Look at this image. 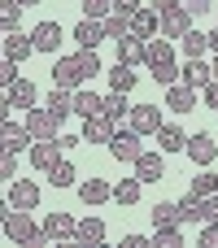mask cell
<instances>
[{"label": "cell", "mask_w": 218, "mask_h": 248, "mask_svg": "<svg viewBox=\"0 0 218 248\" xmlns=\"http://www.w3.org/2000/svg\"><path fill=\"white\" fill-rule=\"evenodd\" d=\"M153 244L157 248H184V227H153Z\"/></svg>", "instance_id": "obj_35"}, {"label": "cell", "mask_w": 218, "mask_h": 248, "mask_svg": "<svg viewBox=\"0 0 218 248\" xmlns=\"http://www.w3.org/2000/svg\"><path fill=\"white\" fill-rule=\"evenodd\" d=\"M135 83H140V74H135V65H127V61H118V65L109 70V87H114V92H131Z\"/></svg>", "instance_id": "obj_27"}, {"label": "cell", "mask_w": 218, "mask_h": 248, "mask_svg": "<svg viewBox=\"0 0 218 248\" xmlns=\"http://www.w3.org/2000/svg\"><path fill=\"white\" fill-rule=\"evenodd\" d=\"M31 39H35V52H57L66 35H61V26H57V22H39V26L31 31Z\"/></svg>", "instance_id": "obj_12"}, {"label": "cell", "mask_w": 218, "mask_h": 248, "mask_svg": "<svg viewBox=\"0 0 218 248\" xmlns=\"http://www.w3.org/2000/svg\"><path fill=\"white\" fill-rule=\"evenodd\" d=\"M188 31H192V13H188L184 4L170 9V13H162V35H166V39H184Z\"/></svg>", "instance_id": "obj_10"}, {"label": "cell", "mask_w": 218, "mask_h": 248, "mask_svg": "<svg viewBox=\"0 0 218 248\" xmlns=\"http://www.w3.org/2000/svg\"><path fill=\"white\" fill-rule=\"evenodd\" d=\"M201 96H205V105H210V109H218V78L205 87V92H201Z\"/></svg>", "instance_id": "obj_48"}, {"label": "cell", "mask_w": 218, "mask_h": 248, "mask_svg": "<svg viewBox=\"0 0 218 248\" xmlns=\"http://www.w3.org/2000/svg\"><path fill=\"white\" fill-rule=\"evenodd\" d=\"M192 192H197V196H210V192H218V170L201 166V174L192 179Z\"/></svg>", "instance_id": "obj_37"}, {"label": "cell", "mask_w": 218, "mask_h": 248, "mask_svg": "<svg viewBox=\"0 0 218 248\" xmlns=\"http://www.w3.org/2000/svg\"><path fill=\"white\" fill-rule=\"evenodd\" d=\"M17 22H22V0H0V26H4V35H13Z\"/></svg>", "instance_id": "obj_34"}, {"label": "cell", "mask_w": 218, "mask_h": 248, "mask_svg": "<svg viewBox=\"0 0 218 248\" xmlns=\"http://www.w3.org/2000/svg\"><path fill=\"white\" fill-rule=\"evenodd\" d=\"M0 83H4V87H13V83H17V61H9V57L0 61Z\"/></svg>", "instance_id": "obj_44"}, {"label": "cell", "mask_w": 218, "mask_h": 248, "mask_svg": "<svg viewBox=\"0 0 218 248\" xmlns=\"http://www.w3.org/2000/svg\"><path fill=\"white\" fill-rule=\"evenodd\" d=\"M210 65H214V78H218V52H214V61H210Z\"/></svg>", "instance_id": "obj_51"}, {"label": "cell", "mask_w": 218, "mask_h": 248, "mask_svg": "<svg viewBox=\"0 0 218 248\" xmlns=\"http://www.w3.org/2000/svg\"><path fill=\"white\" fill-rule=\"evenodd\" d=\"M79 61H83V74H87V78H96V74H105V65H101V57H96V48H79Z\"/></svg>", "instance_id": "obj_40"}, {"label": "cell", "mask_w": 218, "mask_h": 248, "mask_svg": "<svg viewBox=\"0 0 218 248\" xmlns=\"http://www.w3.org/2000/svg\"><path fill=\"white\" fill-rule=\"evenodd\" d=\"M144 57H149V39H140L135 31L118 39V61H127V65H140Z\"/></svg>", "instance_id": "obj_13"}, {"label": "cell", "mask_w": 218, "mask_h": 248, "mask_svg": "<svg viewBox=\"0 0 218 248\" xmlns=\"http://www.w3.org/2000/svg\"><path fill=\"white\" fill-rule=\"evenodd\" d=\"M114 135H118V122L114 118H105V113L83 118V144H109Z\"/></svg>", "instance_id": "obj_6"}, {"label": "cell", "mask_w": 218, "mask_h": 248, "mask_svg": "<svg viewBox=\"0 0 218 248\" xmlns=\"http://www.w3.org/2000/svg\"><path fill=\"white\" fill-rule=\"evenodd\" d=\"M61 161V144L57 140H39V144H31V166L35 170H52Z\"/></svg>", "instance_id": "obj_16"}, {"label": "cell", "mask_w": 218, "mask_h": 248, "mask_svg": "<svg viewBox=\"0 0 218 248\" xmlns=\"http://www.w3.org/2000/svg\"><path fill=\"white\" fill-rule=\"evenodd\" d=\"M74 192H79V201H83V205H105V201H114V187H109L105 179H83Z\"/></svg>", "instance_id": "obj_17"}, {"label": "cell", "mask_w": 218, "mask_h": 248, "mask_svg": "<svg viewBox=\"0 0 218 248\" xmlns=\"http://www.w3.org/2000/svg\"><path fill=\"white\" fill-rule=\"evenodd\" d=\"M0 135H4V148H9V153H22V148H26L31 140H35V135H31V126H17L13 118H4Z\"/></svg>", "instance_id": "obj_21"}, {"label": "cell", "mask_w": 218, "mask_h": 248, "mask_svg": "<svg viewBox=\"0 0 218 248\" xmlns=\"http://www.w3.org/2000/svg\"><path fill=\"white\" fill-rule=\"evenodd\" d=\"M149 218H153V227H184V209H179V201H157Z\"/></svg>", "instance_id": "obj_23"}, {"label": "cell", "mask_w": 218, "mask_h": 248, "mask_svg": "<svg viewBox=\"0 0 218 248\" xmlns=\"http://www.w3.org/2000/svg\"><path fill=\"white\" fill-rule=\"evenodd\" d=\"M48 174H52V187H79V170H74L66 157H61V161H57Z\"/></svg>", "instance_id": "obj_31"}, {"label": "cell", "mask_w": 218, "mask_h": 248, "mask_svg": "<svg viewBox=\"0 0 218 248\" xmlns=\"http://www.w3.org/2000/svg\"><path fill=\"white\" fill-rule=\"evenodd\" d=\"M201 248H218V222H205L201 227Z\"/></svg>", "instance_id": "obj_46"}, {"label": "cell", "mask_w": 218, "mask_h": 248, "mask_svg": "<svg viewBox=\"0 0 218 248\" xmlns=\"http://www.w3.org/2000/svg\"><path fill=\"white\" fill-rule=\"evenodd\" d=\"M74 240H79V244H101V240H105V222H101V218H83Z\"/></svg>", "instance_id": "obj_33"}, {"label": "cell", "mask_w": 218, "mask_h": 248, "mask_svg": "<svg viewBox=\"0 0 218 248\" xmlns=\"http://www.w3.org/2000/svg\"><path fill=\"white\" fill-rule=\"evenodd\" d=\"M140 140H144V135H135L131 126H127V131H118V135L109 140V157H114V161H127V166H135V157L144 153V148H140Z\"/></svg>", "instance_id": "obj_3"}, {"label": "cell", "mask_w": 218, "mask_h": 248, "mask_svg": "<svg viewBox=\"0 0 218 248\" xmlns=\"http://www.w3.org/2000/svg\"><path fill=\"white\" fill-rule=\"evenodd\" d=\"M214 17H218V9H214Z\"/></svg>", "instance_id": "obj_53"}, {"label": "cell", "mask_w": 218, "mask_h": 248, "mask_svg": "<svg viewBox=\"0 0 218 248\" xmlns=\"http://www.w3.org/2000/svg\"><path fill=\"white\" fill-rule=\"evenodd\" d=\"M127 126H131L135 135H157V131H162V109H157V105H135L131 118H127Z\"/></svg>", "instance_id": "obj_4"}, {"label": "cell", "mask_w": 218, "mask_h": 248, "mask_svg": "<svg viewBox=\"0 0 218 248\" xmlns=\"http://www.w3.org/2000/svg\"><path fill=\"white\" fill-rule=\"evenodd\" d=\"M153 70V78L162 83V87H175V78H179V65L175 61H157V65H149Z\"/></svg>", "instance_id": "obj_38"}, {"label": "cell", "mask_w": 218, "mask_h": 248, "mask_svg": "<svg viewBox=\"0 0 218 248\" xmlns=\"http://www.w3.org/2000/svg\"><path fill=\"white\" fill-rule=\"evenodd\" d=\"M105 35L118 44L122 35H131V22H127V17H118V13H109V17H105Z\"/></svg>", "instance_id": "obj_39"}, {"label": "cell", "mask_w": 218, "mask_h": 248, "mask_svg": "<svg viewBox=\"0 0 218 248\" xmlns=\"http://www.w3.org/2000/svg\"><path fill=\"white\" fill-rule=\"evenodd\" d=\"M22 4H39V0H22Z\"/></svg>", "instance_id": "obj_52"}, {"label": "cell", "mask_w": 218, "mask_h": 248, "mask_svg": "<svg viewBox=\"0 0 218 248\" xmlns=\"http://www.w3.org/2000/svg\"><path fill=\"white\" fill-rule=\"evenodd\" d=\"M188 222H218V192H210V196L192 192V218Z\"/></svg>", "instance_id": "obj_25"}, {"label": "cell", "mask_w": 218, "mask_h": 248, "mask_svg": "<svg viewBox=\"0 0 218 248\" xmlns=\"http://www.w3.org/2000/svg\"><path fill=\"white\" fill-rule=\"evenodd\" d=\"M31 52H35V39H31V35H22V31L4 35V57H9V61H17V65H22Z\"/></svg>", "instance_id": "obj_20"}, {"label": "cell", "mask_w": 218, "mask_h": 248, "mask_svg": "<svg viewBox=\"0 0 218 248\" xmlns=\"http://www.w3.org/2000/svg\"><path fill=\"white\" fill-rule=\"evenodd\" d=\"M74 39H79V48H101V39H109V35H105V22L83 17V22L74 26Z\"/></svg>", "instance_id": "obj_18"}, {"label": "cell", "mask_w": 218, "mask_h": 248, "mask_svg": "<svg viewBox=\"0 0 218 248\" xmlns=\"http://www.w3.org/2000/svg\"><path fill=\"white\" fill-rule=\"evenodd\" d=\"M179 78H184L188 87H197V92H205V87L214 83V65H205V61H184V70H179Z\"/></svg>", "instance_id": "obj_14"}, {"label": "cell", "mask_w": 218, "mask_h": 248, "mask_svg": "<svg viewBox=\"0 0 218 248\" xmlns=\"http://www.w3.org/2000/svg\"><path fill=\"white\" fill-rule=\"evenodd\" d=\"M157 148H162V153H184V148H188V135H184V126H175V122H162V131H157Z\"/></svg>", "instance_id": "obj_22"}, {"label": "cell", "mask_w": 218, "mask_h": 248, "mask_svg": "<svg viewBox=\"0 0 218 248\" xmlns=\"http://www.w3.org/2000/svg\"><path fill=\"white\" fill-rule=\"evenodd\" d=\"M162 157H166L162 148H157V153H140V157H135V179H140V183H157V179L166 174V161H162Z\"/></svg>", "instance_id": "obj_8"}, {"label": "cell", "mask_w": 218, "mask_h": 248, "mask_svg": "<svg viewBox=\"0 0 218 248\" xmlns=\"http://www.w3.org/2000/svg\"><path fill=\"white\" fill-rule=\"evenodd\" d=\"M87 74H83V61H79V52L74 57H57V65H52V83L57 87H70V92H79V83H83Z\"/></svg>", "instance_id": "obj_2"}, {"label": "cell", "mask_w": 218, "mask_h": 248, "mask_svg": "<svg viewBox=\"0 0 218 248\" xmlns=\"http://www.w3.org/2000/svg\"><path fill=\"white\" fill-rule=\"evenodd\" d=\"M0 179H9V183L17 179V153H9V148H4V157H0Z\"/></svg>", "instance_id": "obj_42"}, {"label": "cell", "mask_w": 218, "mask_h": 248, "mask_svg": "<svg viewBox=\"0 0 218 248\" xmlns=\"http://www.w3.org/2000/svg\"><path fill=\"white\" fill-rule=\"evenodd\" d=\"M26 126H31V135H35V140H57L61 118H57L52 109H26Z\"/></svg>", "instance_id": "obj_5"}, {"label": "cell", "mask_w": 218, "mask_h": 248, "mask_svg": "<svg viewBox=\"0 0 218 248\" xmlns=\"http://www.w3.org/2000/svg\"><path fill=\"white\" fill-rule=\"evenodd\" d=\"M179 44H184V57H188V61H201V57L210 52V35H201L197 26H192V31H188Z\"/></svg>", "instance_id": "obj_26"}, {"label": "cell", "mask_w": 218, "mask_h": 248, "mask_svg": "<svg viewBox=\"0 0 218 248\" xmlns=\"http://www.w3.org/2000/svg\"><path fill=\"white\" fill-rule=\"evenodd\" d=\"M210 52H218V26L210 31Z\"/></svg>", "instance_id": "obj_50"}, {"label": "cell", "mask_w": 218, "mask_h": 248, "mask_svg": "<svg viewBox=\"0 0 218 248\" xmlns=\"http://www.w3.org/2000/svg\"><path fill=\"white\" fill-rule=\"evenodd\" d=\"M109 4H114V13H118V17H127V22H131V17H135V13L144 9L140 0H109Z\"/></svg>", "instance_id": "obj_43"}, {"label": "cell", "mask_w": 218, "mask_h": 248, "mask_svg": "<svg viewBox=\"0 0 218 248\" xmlns=\"http://www.w3.org/2000/svg\"><path fill=\"white\" fill-rule=\"evenodd\" d=\"M48 109H52L57 118L74 113V92H70V87H57V83H52V92H48Z\"/></svg>", "instance_id": "obj_29"}, {"label": "cell", "mask_w": 218, "mask_h": 248, "mask_svg": "<svg viewBox=\"0 0 218 248\" xmlns=\"http://www.w3.org/2000/svg\"><path fill=\"white\" fill-rule=\"evenodd\" d=\"M4 109H35V83L17 78L13 87H4Z\"/></svg>", "instance_id": "obj_15"}, {"label": "cell", "mask_w": 218, "mask_h": 248, "mask_svg": "<svg viewBox=\"0 0 218 248\" xmlns=\"http://www.w3.org/2000/svg\"><path fill=\"white\" fill-rule=\"evenodd\" d=\"M153 240L149 235H122V248H149Z\"/></svg>", "instance_id": "obj_47"}, {"label": "cell", "mask_w": 218, "mask_h": 248, "mask_svg": "<svg viewBox=\"0 0 218 248\" xmlns=\"http://www.w3.org/2000/svg\"><path fill=\"white\" fill-rule=\"evenodd\" d=\"M157 61H175L170 39H149V57H144V65H157Z\"/></svg>", "instance_id": "obj_36"}, {"label": "cell", "mask_w": 218, "mask_h": 248, "mask_svg": "<svg viewBox=\"0 0 218 248\" xmlns=\"http://www.w3.org/2000/svg\"><path fill=\"white\" fill-rule=\"evenodd\" d=\"M74 113H79V118L105 113V96H96V92H74Z\"/></svg>", "instance_id": "obj_28"}, {"label": "cell", "mask_w": 218, "mask_h": 248, "mask_svg": "<svg viewBox=\"0 0 218 248\" xmlns=\"http://www.w3.org/2000/svg\"><path fill=\"white\" fill-rule=\"evenodd\" d=\"M114 13V4L109 0H83V17H96V22H105Z\"/></svg>", "instance_id": "obj_41"}, {"label": "cell", "mask_w": 218, "mask_h": 248, "mask_svg": "<svg viewBox=\"0 0 218 248\" xmlns=\"http://www.w3.org/2000/svg\"><path fill=\"white\" fill-rule=\"evenodd\" d=\"M179 4H184V0H153V9H157V13H170V9H179Z\"/></svg>", "instance_id": "obj_49"}, {"label": "cell", "mask_w": 218, "mask_h": 248, "mask_svg": "<svg viewBox=\"0 0 218 248\" xmlns=\"http://www.w3.org/2000/svg\"><path fill=\"white\" fill-rule=\"evenodd\" d=\"M140 192H144L140 179H122V183H114V201H118V205H135Z\"/></svg>", "instance_id": "obj_32"}, {"label": "cell", "mask_w": 218, "mask_h": 248, "mask_svg": "<svg viewBox=\"0 0 218 248\" xmlns=\"http://www.w3.org/2000/svg\"><path fill=\"white\" fill-rule=\"evenodd\" d=\"M131 109H135V105H127V92H109V96H105V118L122 122V118H131Z\"/></svg>", "instance_id": "obj_30"}, {"label": "cell", "mask_w": 218, "mask_h": 248, "mask_svg": "<svg viewBox=\"0 0 218 248\" xmlns=\"http://www.w3.org/2000/svg\"><path fill=\"white\" fill-rule=\"evenodd\" d=\"M44 231H48L52 240H74V235H79V222H74L70 214H48V218H44Z\"/></svg>", "instance_id": "obj_24"}, {"label": "cell", "mask_w": 218, "mask_h": 248, "mask_svg": "<svg viewBox=\"0 0 218 248\" xmlns=\"http://www.w3.org/2000/svg\"><path fill=\"white\" fill-rule=\"evenodd\" d=\"M9 205H13V209H35V205H39V183L13 179V183H9Z\"/></svg>", "instance_id": "obj_9"}, {"label": "cell", "mask_w": 218, "mask_h": 248, "mask_svg": "<svg viewBox=\"0 0 218 248\" xmlns=\"http://www.w3.org/2000/svg\"><path fill=\"white\" fill-rule=\"evenodd\" d=\"M166 109H175V113H188V109H197V87H188V83H175V87H166Z\"/></svg>", "instance_id": "obj_19"}, {"label": "cell", "mask_w": 218, "mask_h": 248, "mask_svg": "<svg viewBox=\"0 0 218 248\" xmlns=\"http://www.w3.org/2000/svg\"><path fill=\"white\" fill-rule=\"evenodd\" d=\"M4 235H9L13 244H35L39 231H35V222H31V209H13V205H9V214H4Z\"/></svg>", "instance_id": "obj_1"}, {"label": "cell", "mask_w": 218, "mask_h": 248, "mask_svg": "<svg viewBox=\"0 0 218 248\" xmlns=\"http://www.w3.org/2000/svg\"><path fill=\"white\" fill-rule=\"evenodd\" d=\"M184 9H188L192 17H201V13H214L218 4H214V0H184Z\"/></svg>", "instance_id": "obj_45"}, {"label": "cell", "mask_w": 218, "mask_h": 248, "mask_svg": "<svg viewBox=\"0 0 218 248\" xmlns=\"http://www.w3.org/2000/svg\"><path fill=\"white\" fill-rule=\"evenodd\" d=\"M184 153L192 157V166H214V157H218V144H214V135L197 131V135L188 140V148H184Z\"/></svg>", "instance_id": "obj_7"}, {"label": "cell", "mask_w": 218, "mask_h": 248, "mask_svg": "<svg viewBox=\"0 0 218 248\" xmlns=\"http://www.w3.org/2000/svg\"><path fill=\"white\" fill-rule=\"evenodd\" d=\"M131 31H135L140 39H157V31H162V13H157L153 4H144V9L131 17Z\"/></svg>", "instance_id": "obj_11"}]
</instances>
